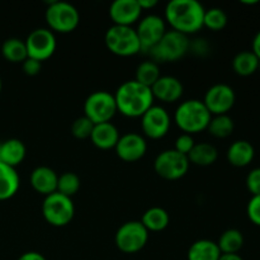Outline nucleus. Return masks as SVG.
<instances>
[{
	"instance_id": "nucleus-1",
	"label": "nucleus",
	"mask_w": 260,
	"mask_h": 260,
	"mask_svg": "<svg viewBox=\"0 0 260 260\" xmlns=\"http://www.w3.org/2000/svg\"><path fill=\"white\" fill-rule=\"evenodd\" d=\"M205 10L197 0H172L165 8V20L172 30L184 36L194 35L203 28Z\"/></svg>"
},
{
	"instance_id": "nucleus-2",
	"label": "nucleus",
	"mask_w": 260,
	"mask_h": 260,
	"mask_svg": "<svg viewBox=\"0 0 260 260\" xmlns=\"http://www.w3.org/2000/svg\"><path fill=\"white\" fill-rule=\"evenodd\" d=\"M113 95L117 112L128 118H141L154 106L155 101L151 89L137 83L135 79L122 83Z\"/></svg>"
},
{
	"instance_id": "nucleus-3",
	"label": "nucleus",
	"mask_w": 260,
	"mask_h": 260,
	"mask_svg": "<svg viewBox=\"0 0 260 260\" xmlns=\"http://www.w3.org/2000/svg\"><path fill=\"white\" fill-rule=\"evenodd\" d=\"M212 114L208 112L202 101L188 99L182 102L175 109L174 122L183 134L194 135L207 129Z\"/></svg>"
},
{
	"instance_id": "nucleus-4",
	"label": "nucleus",
	"mask_w": 260,
	"mask_h": 260,
	"mask_svg": "<svg viewBox=\"0 0 260 260\" xmlns=\"http://www.w3.org/2000/svg\"><path fill=\"white\" fill-rule=\"evenodd\" d=\"M190 41L188 36L175 30H167L161 40L150 50L149 55L154 62H175L188 53Z\"/></svg>"
},
{
	"instance_id": "nucleus-5",
	"label": "nucleus",
	"mask_w": 260,
	"mask_h": 260,
	"mask_svg": "<svg viewBox=\"0 0 260 260\" xmlns=\"http://www.w3.org/2000/svg\"><path fill=\"white\" fill-rule=\"evenodd\" d=\"M104 43L113 55L129 57L141 52L136 29L124 25H112L107 29Z\"/></svg>"
},
{
	"instance_id": "nucleus-6",
	"label": "nucleus",
	"mask_w": 260,
	"mask_h": 260,
	"mask_svg": "<svg viewBox=\"0 0 260 260\" xmlns=\"http://www.w3.org/2000/svg\"><path fill=\"white\" fill-rule=\"evenodd\" d=\"M46 23L53 33H70L80 23L79 10L66 2H51L46 9Z\"/></svg>"
},
{
	"instance_id": "nucleus-7",
	"label": "nucleus",
	"mask_w": 260,
	"mask_h": 260,
	"mask_svg": "<svg viewBox=\"0 0 260 260\" xmlns=\"http://www.w3.org/2000/svg\"><path fill=\"white\" fill-rule=\"evenodd\" d=\"M42 215L46 222L55 228H63L73 221L75 206L70 197L55 192L46 196L42 203Z\"/></svg>"
},
{
	"instance_id": "nucleus-8",
	"label": "nucleus",
	"mask_w": 260,
	"mask_h": 260,
	"mask_svg": "<svg viewBox=\"0 0 260 260\" xmlns=\"http://www.w3.org/2000/svg\"><path fill=\"white\" fill-rule=\"evenodd\" d=\"M117 113L116 99L113 94L106 90H98L89 94L84 102V116L94 124L111 122Z\"/></svg>"
},
{
	"instance_id": "nucleus-9",
	"label": "nucleus",
	"mask_w": 260,
	"mask_h": 260,
	"mask_svg": "<svg viewBox=\"0 0 260 260\" xmlns=\"http://www.w3.org/2000/svg\"><path fill=\"white\" fill-rule=\"evenodd\" d=\"M149 231L141 221H127L119 226L114 236V244L119 251L124 254H135L146 246Z\"/></svg>"
},
{
	"instance_id": "nucleus-10",
	"label": "nucleus",
	"mask_w": 260,
	"mask_h": 260,
	"mask_svg": "<svg viewBox=\"0 0 260 260\" xmlns=\"http://www.w3.org/2000/svg\"><path fill=\"white\" fill-rule=\"evenodd\" d=\"M189 165L188 156L170 149L157 155L154 161V170L162 179L178 180L187 174Z\"/></svg>"
},
{
	"instance_id": "nucleus-11",
	"label": "nucleus",
	"mask_w": 260,
	"mask_h": 260,
	"mask_svg": "<svg viewBox=\"0 0 260 260\" xmlns=\"http://www.w3.org/2000/svg\"><path fill=\"white\" fill-rule=\"evenodd\" d=\"M25 42L28 57L40 62L48 60L57 47L56 36L48 28H37L28 35Z\"/></svg>"
},
{
	"instance_id": "nucleus-12",
	"label": "nucleus",
	"mask_w": 260,
	"mask_h": 260,
	"mask_svg": "<svg viewBox=\"0 0 260 260\" xmlns=\"http://www.w3.org/2000/svg\"><path fill=\"white\" fill-rule=\"evenodd\" d=\"M203 104L212 116L228 114L236 102L234 89L228 84H215L205 94Z\"/></svg>"
},
{
	"instance_id": "nucleus-13",
	"label": "nucleus",
	"mask_w": 260,
	"mask_h": 260,
	"mask_svg": "<svg viewBox=\"0 0 260 260\" xmlns=\"http://www.w3.org/2000/svg\"><path fill=\"white\" fill-rule=\"evenodd\" d=\"M141 52L149 53L150 50L159 42L167 33V24L161 17L155 14L146 15L139 22L136 28Z\"/></svg>"
},
{
	"instance_id": "nucleus-14",
	"label": "nucleus",
	"mask_w": 260,
	"mask_h": 260,
	"mask_svg": "<svg viewBox=\"0 0 260 260\" xmlns=\"http://www.w3.org/2000/svg\"><path fill=\"white\" fill-rule=\"evenodd\" d=\"M172 124V118L164 107L152 106L141 117V128L146 137L159 140L167 136Z\"/></svg>"
},
{
	"instance_id": "nucleus-15",
	"label": "nucleus",
	"mask_w": 260,
	"mask_h": 260,
	"mask_svg": "<svg viewBox=\"0 0 260 260\" xmlns=\"http://www.w3.org/2000/svg\"><path fill=\"white\" fill-rule=\"evenodd\" d=\"M117 156L126 162H135L141 160L147 151V142L144 136L136 132L119 136L116 147Z\"/></svg>"
},
{
	"instance_id": "nucleus-16",
	"label": "nucleus",
	"mask_w": 260,
	"mask_h": 260,
	"mask_svg": "<svg viewBox=\"0 0 260 260\" xmlns=\"http://www.w3.org/2000/svg\"><path fill=\"white\" fill-rule=\"evenodd\" d=\"M142 10L137 0H116L109 7V17L113 25L132 27L134 23L140 20Z\"/></svg>"
},
{
	"instance_id": "nucleus-17",
	"label": "nucleus",
	"mask_w": 260,
	"mask_h": 260,
	"mask_svg": "<svg viewBox=\"0 0 260 260\" xmlns=\"http://www.w3.org/2000/svg\"><path fill=\"white\" fill-rule=\"evenodd\" d=\"M154 99H159L162 103H175L183 95L182 81L175 76H160L159 80L151 86Z\"/></svg>"
},
{
	"instance_id": "nucleus-18",
	"label": "nucleus",
	"mask_w": 260,
	"mask_h": 260,
	"mask_svg": "<svg viewBox=\"0 0 260 260\" xmlns=\"http://www.w3.org/2000/svg\"><path fill=\"white\" fill-rule=\"evenodd\" d=\"M30 185L37 193L50 196L57 190L58 175L48 167H38L30 173Z\"/></svg>"
},
{
	"instance_id": "nucleus-19",
	"label": "nucleus",
	"mask_w": 260,
	"mask_h": 260,
	"mask_svg": "<svg viewBox=\"0 0 260 260\" xmlns=\"http://www.w3.org/2000/svg\"><path fill=\"white\" fill-rule=\"evenodd\" d=\"M119 131L112 122L94 124L90 140L95 147L101 150L114 149L119 140Z\"/></svg>"
},
{
	"instance_id": "nucleus-20",
	"label": "nucleus",
	"mask_w": 260,
	"mask_h": 260,
	"mask_svg": "<svg viewBox=\"0 0 260 260\" xmlns=\"http://www.w3.org/2000/svg\"><path fill=\"white\" fill-rule=\"evenodd\" d=\"M25 145L18 139H9L0 142V162L15 168L25 159Z\"/></svg>"
},
{
	"instance_id": "nucleus-21",
	"label": "nucleus",
	"mask_w": 260,
	"mask_h": 260,
	"mask_svg": "<svg viewBox=\"0 0 260 260\" xmlns=\"http://www.w3.org/2000/svg\"><path fill=\"white\" fill-rule=\"evenodd\" d=\"M255 150L254 146L246 140H238L233 142L228 150V160L233 167H248L254 159Z\"/></svg>"
},
{
	"instance_id": "nucleus-22",
	"label": "nucleus",
	"mask_w": 260,
	"mask_h": 260,
	"mask_svg": "<svg viewBox=\"0 0 260 260\" xmlns=\"http://www.w3.org/2000/svg\"><path fill=\"white\" fill-rule=\"evenodd\" d=\"M20 187V178L15 168L0 162V201L14 197Z\"/></svg>"
},
{
	"instance_id": "nucleus-23",
	"label": "nucleus",
	"mask_w": 260,
	"mask_h": 260,
	"mask_svg": "<svg viewBox=\"0 0 260 260\" xmlns=\"http://www.w3.org/2000/svg\"><path fill=\"white\" fill-rule=\"evenodd\" d=\"M221 251L217 243L208 239H201L189 246L187 253L188 260H218Z\"/></svg>"
},
{
	"instance_id": "nucleus-24",
	"label": "nucleus",
	"mask_w": 260,
	"mask_h": 260,
	"mask_svg": "<svg viewBox=\"0 0 260 260\" xmlns=\"http://www.w3.org/2000/svg\"><path fill=\"white\" fill-rule=\"evenodd\" d=\"M218 157V151L213 145L207 142L196 144L192 151L188 154L189 164L197 165V167H210L215 164Z\"/></svg>"
},
{
	"instance_id": "nucleus-25",
	"label": "nucleus",
	"mask_w": 260,
	"mask_h": 260,
	"mask_svg": "<svg viewBox=\"0 0 260 260\" xmlns=\"http://www.w3.org/2000/svg\"><path fill=\"white\" fill-rule=\"evenodd\" d=\"M170 222L169 213L161 207H151L142 215L141 223L149 233H159L165 230Z\"/></svg>"
},
{
	"instance_id": "nucleus-26",
	"label": "nucleus",
	"mask_w": 260,
	"mask_h": 260,
	"mask_svg": "<svg viewBox=\"0 0 260 260\" xmlns=\"http://www.w3.org/2000/svg\"><path fill=\"white\" fill-rule=\"evenodd\" d=\"M2 55L9 62L23 63L28 57L25 42L19 38H8L2 46Z\"/></svg>"
},
{
	"instance_id": "nucleus-27",
	"label": "nucleus",
	"mask_w": 260,
	"mask_h": 260,
	"mask_svg": "<svg viewBox=\"0 0 260 260\" xmlns=\"http://www.w3.org/2000/svg\"><path fill=\"white\" fill-rule=\"evenodd\" d=\"M244 245V236L236 229H229L221 234L217 246L221 254H238Z\"/></svg>"
},
{
	"instance_id": "nucleus-28",
	"label": "nucleus",
	"mask_w": 260,
	"mask_h": 260,
	"mask_svg": "<svg viewBox=\"0 0 260 260\" xmlns=\"http://www.w3.org/2000/svg\"><path fill=\"white\" fill-rule=\"evenodd\" d=\"M259 68V58L251 51H241L234 57L233 69L238 75L250 76Z\"/></svg>"
},
{
	"instance_id": "nucleus-29",
	"label": "nucleus",
	"mask_w": 260,
	"mask_h": 260,
	"mask_svg": "<svg viewBox=\"0 0 260 260\" xmlns=\"http://www.w3.org/2000/svg\"><path fill=\"white\" fill-rule=\"evenodd\" d=\"M160 76H161V74H160L159 65L152 60H149L144 61V62H141L137 66L136 74H135V80L151 89V86L159 80Z\"/></svg>"
},
{
	"instance_id": "nucleus-30",
	"label": "nucleus",
	"mask_w": 260,
	"mask_h": 260,
	"mask_svg": "<svg viewBox=\"0 0 260 260\" xmlns=\"http://www.w3.org/2000/svg\"><path fill=\"white\" fill-rule=\"evenodd\" d=\"M235 128L233 118L229 114H221V116H212L210 123H208L207 131L216 139H226L231 136Z\"/></svg>"
},
{
	"instance_id": "nucleus-31",
	"label": "nucleus",
	"mask_w": 260,
	"mask_h": 260,
	"mask_svg": "<svg viewBox=\"0 0 260 260\" xmlns=\"http://www.w3.org/2000/svg\"><path fill=\"white\" fill-rule=\"evenodd\" d=\"M80 189V178L73 172H66L58 177L57 180V190L56 192L66 196V197L73 198Z\"/></svg>"
},
{
	"instance_id": "nucleus-32",
	"label": "nucleus",
	"mask_w": 260,
	"mask_h": 260,
	"mask_svg": "<svg viewBox=\"0 0 260 260\" xmlns=\"http://www.w3.org/2000/svg\"><path fill=\"white\" fill-rule=\"evenodd\" d=\"M228 24V14L221 8H211L205 10L203 27L211 30H221Z\"/></svg>"
},
{
	"instance_id": "nucleus-33",
	"label": "nucleus",
	"mask_w": 260,
	"mask_h": 260,
	"mask_svg": "<svg viewBox=\"0 0 260 260\" xmlns=\"http://www.w3.org/2000/svg\"><path fill=\"white\" fill-rule=\"evenodd\" d=\"M94 123L85 116H81L76 118L71 124V134L75 139L85 140L90 139L91 132H93Z\"/></svg>"
},
{
	"instance_id": "nucleus-34",
	"label": "nucleus",
	"mask_w": 260,
	"mask_h": 260,
	"mask_svg": "<svg viewBox=\"0 0 260 260\" xmlns=\"http://www.w3.org/2000/svg\"><path fill=\"white\" fill-rule=\"evenodd\" d=\"M196 142L194 139H193L192 135H188V134H182L180 136L177 137L175 140V145H174V150L175 151L180 152V154L185 155L188 156L192 149L194 147Z\"/></svg>"
},
{
	"instance_id": "nucleus-35",
	"label": "nucleus",
	"mask_w": 260,
	"mask_h": 260,
	"mask_svg": "<svg viewBox=\"0 0 260 260\" xmlns=\"http://www.w3.org/2000/svg\"><path fill=\"white\" fill-rule=\"evenodd\" d=\"M248 217L254 225L260 226V196H253L246 207Z\"/></svg>"
},
{
	"instance_id": "nucleus-36",
	"label": "nucleus",
	"mask_w": 260,
	"mask_h": 260,
	"mask_svg": "<svg viewBox=\"0 0 260 260\" xmlns=\"http://www.w3.org/2000/svg\"><path fill=\"white\" fill-rule=\"evenodd\" d=\"M246 187L253 196H260V168L251 170L246 177Z\"/></svg>"
},
{
	"instance_id": "nucleus-37",
	"label": "nucleus",
	"mask_w": 260,
	"mask_h": 260,
	"mask_svg": "<svg viewBox=\"0 0 260 260\" xmlns=\"http://www.w3.org/2000/svg\"><path fill=\"white\" fill-rule=\"evenodd\" d=\"M23 73L28 76H36L41 73V69H42V62L37 60H33V58L27 57V60L22 63Z\"/></svg>"
},
{
	"instance_id": "nucleus-38",
	"label": "nucleus",
	"mask_w": 260,
	"mask_h": 260,
	"mask_svg": "<svg viewBox=\"0 0 260 260\" xmlns=\"http://www.w3.org/2000/svg\"><path fill=\"white\" fill-rule=\"evenodd\" d=\"M18 260H47L45 256L42 255L38 251H27V253L22 254V255L18 258Z\"/></svg>"
},
{
	"instance_id": "nucleus-39",
	"label": "nucleus",
	"mask_w": 260,
	"mask_h": 260,
	"mask_svg": "<svg viewBox=\"0 0 260 260\" xmlns=\"http://www.w3.org/2000/svg\"><path fill=\"white\" fill-rule=\"evenodd\" d=\"M137 3H139L142 12L146 9H152L157 5V0H137Z\"/></svg>"
},
{
	"instance_id": "nucleus-40",
	"label": "nucleus",
	"mask_w": 260,
	"mask_h": 260,
	"mask_svg": "<svg viewBox=\"0 0 260 260\" xmlns=\"http://www.w3.org/2000/svg\"><path fill=\"white\" fill-rule=\"evenodd\" d=\"M251 52H253L260 61V30L256 33L255 37H254L253 40V50H251Z\"/></svg>"
},
{
	"instance_id": "nucleus-41",
	"label": "nucleus",
	"mask_w": 260,
	"mask_h": 260,
	"mask_svg": "<svg viewBox=\"0 0 260 260\" xmlns=\"http://www.w3.org/2000/svg\"><path fill=\"white\" fill-rule=\"evenodd\" d=\"M218 260H244L239 254H221Z\"/></svg>"
},
{
	"instance_id": "nucleus-42",
	"label": "nucleus",
	"mask_w": 260,
	"mask_h": 260,
	"mask_svg": "<svg viewBox=\"0 0 260 260\" xmlns=\"http://www.w3.org/2000/svg\"><path fill=\"white\" fill-rule=\"evenodd\" d=\"M243 4H246V5H253V4H258V0H251V2H246V0H243Z\"/></svg>"
},
{
	"instance_id": "nucleus-43",
	"label": "nucleus",
	"mask_w": 260,
	"mask_h": 260,
	"mask_svg": "<svg viewBox=\"0 0 260 260\" xmlns=\"http://www.w3.org/2000/svg\"><path fill=\"white\" fill-rule=\"evenodd\" d=\"M2 86H3V83H2V78H0V91H2Z\"/></svg>"
},
{
	"instance_id": "nucleus-44",
	"label": "nucleus",
	"mask_w": 260,
	"mask_h": 260,
	"mask_svg": "<svg viewBox=\"0 0 260 260\" xmlns=\"http://www.w3.org/2000/svg\"><path fill=\"white\" fill-rule=\"evenodd\" d=\"M258 70H260V61H259V68H258Z\"/></svg>"
}]
</instances>
